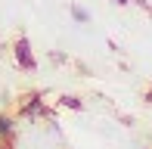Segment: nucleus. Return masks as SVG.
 Segmentation results:
<instances>
[{
    "mask_svg": "<svg viewBox=\"0 0 152 149\" xmlns=\"http://www.w3.org/2000/svg\"><path fill=\"white\" fill-rule=\"evenodd\" d=\"M146 103H152V90H149V93H146Z\"/></svg>",
    "mask_w": 152,
    "mask_h": 149,
    "instance_id": "nucleus-6",
    "label": "nucleus"
},
{
    "mask_svg": "<svg viewBox=\"0 0 152 149\" xmlns=\"http://www.w3.org/2000/svg\"><path fill=\"white\" fill-rule=\"evenodd\" d=\"M72 16H75V19H78V22H81V25H87V22H90V12H87V9H84V6H78V3H72Z\"/></svg>",
    "mask_w": 152,
    "mask_h": 149,
    "instance_id": "nucleus-5",
    "label": "nucleus"
},
{
    "mask_svg": "<svg viewBox=\"0 0 152 149\" xmlns=\"http://www.w3.org/2000/svg\"><path fill=\"white\" fill-rule=\"evenodd\" d=\"M12 56H16V62L22 65L25 72H37V56H34L31 40L25 37V34H19L16 40H12Z\"/></svg>",
    "mask_w": 152,
    "mask_h": 149,
    "instance_id": "nucleus-2",
    "label": "nucleus"
},
{
    "mask_svg": "<svg viewBox=\"0 0 152 149\" xmlns=\"http://www.w3.org/2000/svg\"><path fill=\"white\" fill-rule=\"evenodd\" d=\"M16 112H19V118H47L53 127H56V118H53V112H50V106H47V99H44V93H40V90L22 93Z\"/></svg>",
    "mask_w": 152,
    "mask_h": 149,
    "instance_id": "nucleus-1",
    "label": "nucleus"
},
{
    "mask_svg": "<svg viewBox=\"0 0 152 149\" xmlns=\"http://www.w3.org/2000/svg\"><path fill=\"white\" fill-rule=\"evenodd\" d=\"M59 106H62V109H75V112H81V109H84V103H81L78 96H72V93L59 96Z\"/></svg>",
    "mask_w": 152,
    "mask_h": 149,
    "instance_id": "nucleus-4",
    "label": "nucleus"
},
{
    "mask_svg": "<svg viewBox=\"0 0 152 149\" xmlns=\"http://www.w3.org/2000/svg\"><path fill=\"white\" fill-rule=\"evenodd\" d=\"M0 149H16V118L0 112Z\"/></svg>",
    "mask_w": 152,
    "mask_h": 149,
    "instance_id": "nucleus-3",
    "label": "nucleus"
},
{
    "mask_svg": "<svg viewBox=\"0 0 152 149\" xmlns=\"http://www.w3.org/2000/svg\"><path fill=\"white\" fill-rule=\"evenodd\" d=\"M115 3H121V6H124V3H130V0H115Z\"/></svg>",
    "mask_w": 152,
    "mask_h": 149,
    "instance_id": "nucleus-7",
    "label": "nucleus"
}]
</instances>
